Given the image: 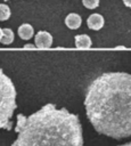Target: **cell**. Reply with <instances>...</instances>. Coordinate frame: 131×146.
Listing matches in <instances>:
<instances>
[{"instance_id":"cell-1","label":"cell","mask_w":131,"mask_h":146,"mask_svg":"<svg viewBox=\"0 0 131 146\" xmlns=\"http://www.w3.org/2000/svg\"><path fill=\"white\" fill-rule=\"evenodd\" d=\"M87 116L97 132L122 139L131 136V74L107 72L87 88Z\"/></svg>"},{"instance_id":"cell-2","label":"cell","mask_w":131,"mask_h":146,"mask_svg":"<svg viewBox=\"0 0 131 146\" xmlns=\"http://www.w3.org/2000/svg\"><path fill=\"white\" fill-rule=\"evenodd\" d=\"M17 138L11 146H83L79 116L46 104L28 116L17 115Z\"/></svg>"},{"instance_id":"cell-3","label":"cell","mask_w":131,"mask_h":146,"mask_svg":"<svg viewBox=\"0 0 131 146\" xmlns=\"http://www.w3.org/2000/svg\"><path fill=\"white\" fill-rule=\"evenodd\" d=\"M16 107L15 86L0 68V129H11V116Z\"/></svg>"},{"instance_id":"cell-4","label":"cell","mask_w":131,"mask_h":146,"mask_svg":"<svg viewBox=\"0 0 131 146\" xmlns=\"http://www.w3.org/2000/svg\"><path fill=\"white\" fill-rule=\"evenodd\" d=\"M35 47L38 48H49L52 44V36L47 31H39L34 38Z\"/></svg>"},{"instance_id":"cell-5","label":"cell","mask_w":131,"mask_h":146,"mask_svg":"<svg viewBox=\"0 0 131 146\" xmlns=\"http://www.w3.org/2000/svg\"><path fill=\"white\" fill-rule=\"evenodd\" d=\"M104 23H105L104 17L99 14H92L87 19V24L91 30H100L104 26Z\"/></svg>"},{"instance_id":"cell-6","label":"cell","mask_w":131,"mask_h":146,"mask_svg":"<svg viewBox=\"0 0 131 146\" xmlns=\"http://www.w3.org/2000/svg\"><path fill=\"white\" fill-rule=\"evenodd\" d=\"M65 24L67 25V27L72 29V30H76L81 26L82 24V19H81V16L75 14V13H72V14H68L65 18Z\"/></svg>"},{"instance_id":"cell-7","label":"cell","mask_w":131,"mask_h":146,"mask_svg":"<svg viewBox=\"0 0 131 146\" xmlns=\"http://www.w3.org/2000/svg\"><path fill=\"white\" fill-rule=\"evenodd\" d=\"M33 33H34V30L32 27V25L30 24H22L19 27H18V35L23 39V40H28L33 36Z\"/></svg>"},{"instance_id":"cell-8","label":"cell","mask_w":131,"mask_h":146,"mask_svg":"<svg viewBox=\"0 0 131 146\" xmlns=\"http://www.w3.org/2000/svg\"><path fill=\"white\" fill-rule=\"evenodd\" d=\"M92 44L91 39L89 35L87 34H79L75 36V46L77 48H82V49H87L90 48Z\"/></svg>"},{"instance_id":"cell-9","label":"cell","mask_w":131,"mask_h":146,"mask_svg":"<svg viewBox=\"0 0 131 146\" xmlns=\"http://www.w3.org/2000/svg\"><path fill=\"white\" fill-rule=\"evenodd\" d=\"M14 41V32L10 29H3L2 30V38L0 40L1 43L3 44H10Z\"/></svg>"},{"instance_id":"cell-10","label":"cell","mask_w":131,"mask_h":146,"mask_svg":"<svg viewBox=\"0 0 131 146\" xmlns=\"http://www.w3.org/2000/svg\"><path fill=\"white\" fill-rule=\"evenodd\" d=\"M9 17H10V8L5 3H0V21H6Z\"/></svg>"},{"instance_id":"cell-11","label":"cell","mask_w":131,"mask_h":146,"mask_svg":"<svg viewBox=\"0 0 131 146\" xmlns=\"http://www.w3.org/2000/svg\"><path fill=\"white\" fill-rule=\"evenodd\" d=\"M82 3L88 9H95L99 6V0H82Z\"/></svg>"},{"instance_id":"cell-12","label":"cell","mask_w":131,"mask_h":146,"mask_svg":"<svg viewBox=\"0 0 131 146\" xmlns=\"http://www.w3.org/2000/svg\"><path fill=\"white\" fill-rule=\"evenodd\" d=\"M123 3H124L126 7L131 8V0H123Z\"/></svg>"},{"instance_id":"cell-13","label":"cell","mask_w":131,"mask_h":146,"mask_svg":"<svg viewBox=\"0 0 131 146\" xmlns=\"http://www.w3.org/2000/svg\"><path fill=\"white\" fill-rule=\"evenodd\" d=\"M24 48L25 49H33V48H35V46H33V44H25Z\"/></svg>"},{"instance_id":"cell-14","label":"cell","mask_w":131,"mask_h":146,"mask_svg":"<svg viewBox=\"0 0 131 146\" xmlns=\"http://www.w3.org/2000/svg\"><path fill=\"white\" fill-rule=\"evenodd\" d=\"M120 146H131V143H126V144H123V145H120Z\"/></svg>"},{"instance_id":"cell-15","label":"cell","mask_w":131,"mask_h":146,"mask_svg":"<svg viewBox=\"0 0 131 146\" xmlns=\"http://www.w3.org/2000/svg\"><path fill=\"white\" fill-rule=\"evenodd\" d=\"M1 38H2V29H0V40H1Z\"/></svg>"},{"instance_id":"cell-16","label":"cell","mask_w":131,"mask_h":146,"mask_svg":"<svg viewBox=\"0 0 131 146\" xmlns=\"http://www.w3.org/2000/svg\"><path fill=\"white\" fill-rule=\"evenodd\" d=\"M5 1H8V0H5Z\"/></svg>"}]
</instances>
